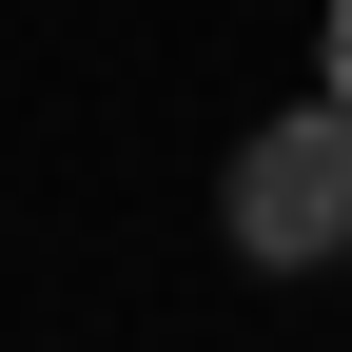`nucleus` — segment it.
<instances>
[{"label":"nucleus","instance_id":"f257e3e1","mask_svg":"<svg viewBox=\"0 0 352 352\" xmlns=\"http://www.w3.org/2000/svg\"><path fill=\"white\" fill-rule=\"evenodd\" d=\"M215 215H235V254H254V274H333V254H352V118H333V98L254 118Z\"/></svg>","mask_w":352,"mask_h":352},{"label":"nucleus","instance_id":"f03ea898","mask_svg":"<svg viewBox=\"0 0 352 352\" xmlns=\"http://www.w3.org/2000/svg\"><path fill=\"white\" fill-rule=\"evenodd\" d=\"M314 98H333V118H352V0H333V39H314Z\"/></svg>","mask_w":352,"mask_h":352}]
</instances>
